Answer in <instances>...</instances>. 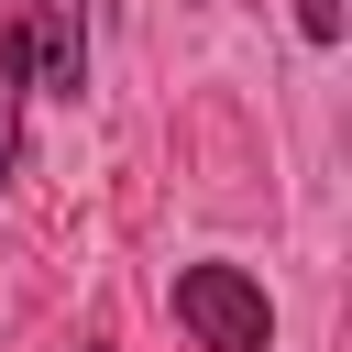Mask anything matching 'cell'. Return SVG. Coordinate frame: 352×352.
Listing matches in <instances>:
<instances>
[{
	"mask_svg": "<svg viewBox=\"0 0 352 352\" xmlns=\"http://www.w3.org/2000/svg\"><path fill=\"white\" fill-rule=\"evenodd\" d=\"M176 330L198 352H275V297L242 264H176Z\"/></svg>",
	"mask_w": 352,
	"mask_h": 352,
	"instance_id": "6da1fadb",
	"label": "cell"
},
{
	"mask_svg": "<svg viewBox=\"0 0 352 352\" xmlns=\"http://www.w3.org/2000/svg\"><path fill=\"white\" fill-rule=\"evenodd\" d=\"M22 66L44 99H88V0H33L22 22Z\"/></svg>",
	"mask_w": 352,
	"mask_h": 352,
	"instance_id": "7a4b0ae2",
	"label": "cell"
},
{
	"mask_svg": "<svg viewBox=\"0 0 352 352\" xmlns=\"http://www.w3.org/2000/svg\"><path fill=\"white\" fill-rule=\"evenodd\" d=\"M22 99H33V66H22V33H0V187L22 165Z\"/></svg>",
	"mask_w": 352,
	"mask_h": 352,
	"instance_id": "3957f363",
	"label": "cell"
},
{
	"mask_svg": "<svg viewBox=\"0 0 352 352\" xmlns=\"http://www.w3.org/2000/svg\"><path fill=\"white\" fill-rule=\"evenodd\" d=\"M297 33L308 44H341V0H297Z\"/></svg>",
	"mask_w": 352,
	"mask_h": 352,
	"instance_id": "277c9868",
	"label": "cell"
},
{
	"mask_svg": "<svg viewBox=\"0 0 352 352\" xmlns=\"http://www.w3.org/2000/svg\"><path fill=\"white\" fill-rule=\"evenodd\" d=\"M88 352H99V341H88Z\"/></svg>",
	"mask_w": 352,
	"mask_h": 352,
	"instance_id": "5b68a950",
	"label": "cell"
}]
</instances>
